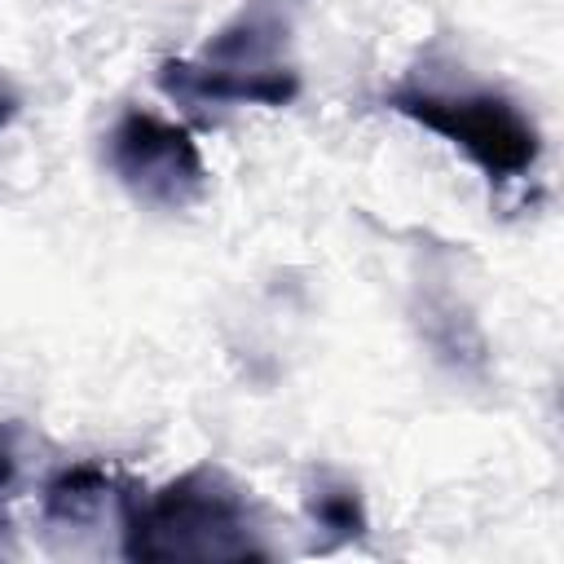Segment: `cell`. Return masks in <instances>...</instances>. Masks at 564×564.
Returning a JSON list of instances; mask_svg holds the SVG:
<instances>
[{"mask_svg":"<svg viewBox=\"0 0 564 564\" xmlns=\"http://www.w3.org/2000/svg\"><path fill=\"white\" fill-rule=\"evenodd\" d=\"M123 489L115 485V476L106 467L93 463H75L66 471H57L44 485V516L53 524H88L106 502H115Z\"/></svg>","mask_w":564,"mask_h":564,"instance_id":"5","label":"cell"},{"mask_svg":"<svg viewBox=\"0 0 564 564\" xmlns=\"http://www.w3.org/2000/svg\"><path fill=\"white\" fill-rule=\"evenodd\" d=\"M106 163L132 198L163 212H185L207 194V163L194 132L154 110H123L115 119Z\"/></svg>","mask_w":564,"mask_h":564,"instance_id":"3","label":"cell"},{"mask_svg":"<svg viewBox=\"0 0 564 564\" xmlns=\"http://www.w3.org/2000/svg\"><path fill=\"white\" fill-rule=\"evenodd\" d=\"M18 110H22V101H18V93L9 88V84H0V132L18 119Z\"/></svg>","mask_w":564,"mask_h":564,"instance_id":"7","label":"cell"},{"mask_svg":"<svg viewBox=\"0 0 564 564\" xmlns=\"http://www.w3.org/2000/svg\"><path fill=\"white\" fill-rule=\"evenodd\" d=\"M308 516L313 524L330 538V542H357L366 538L370 520H366V502L352 485L344 480H322L313 494H308Z\"/></svg>","mask_w":564,"mask_h":564,"instance_id":"6","label":"cell"},{"mask_svg":"<svg viewBox=\"0 0 564 564\" xmlns=\"http://www.w3.org/2000/svg\"><path fill=\"white\" fill-rule=\"evenodd\" d=\"M9 480H13V449H9V441L0 436V494L9 489Z\"/></svg>","mask_w":564,"mask_h":564,"instance_id":"8","label":"cell"},{"mask_svg":"<svg viewBox=\"0 0 564 564\" xmlns=\"http://www.w3.org/2000/svg\"><path fill=\"white\" fill-rule=\"evenodd\" d=\"M388 106L419 128L445 137L454 150H463L489 181H520L533 172L542 154V137L533 119L507 101L502 93L476 88V93H436V88H397L388 93Z\"/></svg>","mask_w":564,"mask_h":564,"instance_id":"2","label":"cell"},{"mask_svg":"<svg viewBox=\"0 0 564 564\" xmlns=\"http://www.w3.org/2000/svg\"><path fill=\"white\" fill-rule=\"evenodd\" d=\"M128 560H264L247 494L216 467H194L159 494H119Z\"/></svg>","mask_w":564,"mask_h":564,"instance_id":"1","label":"cell"},{"mask_svg":"<svg viewBox=\"0 0 564 564\" xmlns=\"http://www.w3.org/2000/svg\"><path fill=\"white\" fill-rule=\"evenodd\" d=\"M159 84L181 101H212V106H286L300 97V70H242L203 57H172L159 70Z\"/></svg>","mask_w":564,"mask_h":564,"instance_id":"4","label":"cell"}]
</instances>
